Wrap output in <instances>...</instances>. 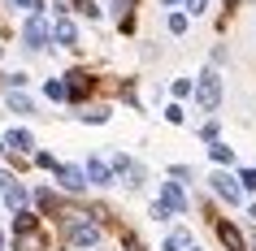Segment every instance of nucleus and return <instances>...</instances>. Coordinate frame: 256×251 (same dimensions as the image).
I'll list each match as a JSON object with an SVG mask.
<instances>
[{"mask_svg":"<svg viewBox=\"0 0 256 251\" xmlns=\"http://www.w3.org/2000/svg\"><path fill=\"white\" fill-rule=\"evenodd\" d=\"M4 204H9V208H14V212H22V208H26V191H22V186H9V191H4Z\"/></svg>","mask_w":256,"mask_h":251,"instance_id":"12","label":"nucleus"},{"mask_svg":"<svg viewBox=\"0 0 256 251\" xmlns=\"http://www.w3.org/2000/svg\"><path fill=\"white\" fill-rule=\"evenodd\" d=\"M239 186H248V191H252V186H256V169H243V173H239Z\"/></svg>","mask_w":256,"mask_h":251,"instance_id":"19","label":"nucleus"},{"mask_svg":"<svg viewBox=\"0 0 256 251\" xmlns=\"http://www.w3.org/2000/svg\"><path fill=\"white\" fill-rule=\"evenodd\" d=\"M208 182H213V191L226 199V204H239V199H243V186L234 182V178H226V173H213Z\"/></svg>","mask_w":256,"mask_h":251,"instance_id":"3","label":"nucleus"},{"mask_svg":"<svg viewBox=\"0 0 256 251\" xmlns=\"http://www.w3.org/2000/svg\"><path fill=\"white\" fill-rule=\"evenodd\" d=\"M170 30H174V35H182V30H187V17L174 13V17H170Z\"/></svg>","mask_w":256,"mask_h":251,"instance_id":"18","label":"nucleus"},{"mask_svg":"<svg viewBox=\"0 0 256 251\" xmlns=\"http://www.w3.org/2000/svg\"><path fill=\"white\" fill-rule=\"evenodd\" d=\"M161 4H178V0H161Z\"/></svg>","mask_w":256,"mask_h":251,"instance_id":"23","label":"nucleus"},{"mask_svg":"<svg viewBox=\"0 0 256 251\" xmlns=\"http://www.w3.org/2000/svg\"><path fill=\"white\" fill-rule=\"evenodd\" d=\"M52 35H56V43H66V48H74V43H78V30H74V22H70V17H56Z\"/></svg>","mask_w":256,"mask_h":251,"instance_id":"8","label":"nucleus"},{"mask_svg":"<svg viewBox=\"0 0 256 251\" xmlns=\"http://www.w3.org/2000/svg\"><path fill=\"white\" fill-rule=\"evenodd\" d=\"M217 234H222V243H226L230 251H243V234L234 230V225H226V221H222V225H217Z\"/></svg>","mask_w":256,"mask_h":251,"instance_id":"9","label":"nucleus"},{"mask_svg":"<svg viewBox=\"0 0 256 251\" xmlns=\"http://www.w3.org/2000/svg\"><path fill=\"white\" fill-rule=\"evenodd\" d=\"M0 152H4V143H0Z\"/></svg>","mask_w":256,"mask_h":251,"instance_id":"25","label":"nucleus"},{"mask_svg":"<svg viewBox=\"0 0 256 251\" xmlns=\"http://www.w3.org/2000/svg\"><path fill=\"white\" fill-rule=\"evenodd\" d=\"M92 82H87V74H70V82H66V91H70V100H78L82 91H87Z\"/></svg>","mask_w":256,"mask_h":251,"instance_id":"13","label":"nucleus"},{"mask_svg":"<svg viewBox=\"0 0 256 251\" xmlns=\"http://www.w3.org/2000/svg\"><path fill=\"white\" fill-rule=\"evenodd\" d=\"M208 152H213V160H217V165H230V160H234V152H230L226 143H213Z\"/></svg>","mask_w":256,"mask_h":251,"instance_id":"14","label":"nucleus"},{"mask_svg":"<svg viewBox=\"0 0 256 251\" xmlns=\"http://www.w3.org/2000/svg\"><path fill=\"white\" fill-rule=\"evenodd\" d=\"M74 4H78V9H82V13H87V17H96V13H100V9H96L92 0H74Z\"/></svg>","mask_w":256,"mask_h":251,"instance_id":"20","label":"nucleus"},{"mask_svg":"<svg viewBox=\"0 0 256 251\" xmlns=\"http://www.w3.org/2000/svg\"><path fill=\"white\" fill-rule=\"evenodd\" d=\"M196 100H200L204 113H213L217 104H222V78H217L213 69L208 74H200V87H196Z\"/></svg>","mask_w":256,"mask_h":251,"instance_id":"2","label":"nucleus"},{"mask_svg":"<svg viewBox=\"0 0 256 251\" xmlns=\"http://www.w3.org/2000/svg\"><path fill=\"white\" fill-rule=\"evenodd\" d=\"M187 9H191V13H204V9H208V0H187Z\"/></svg>","mask_w":256,"mask_h":251,"instance_id":"21","label":"nucleus"},{"mask_svg":"<svg viewBox=\"0 0 256 251\" xmlns=\"http://www.w3.org/2000/svg\"><path fill=\"white\" fill-rule=\"evenodd\" d=\"M9 147H18V152H30L35 147V139H30V130H9V139H4Z\"/></svg>","mask_w":256,"mask_h":251,"instance_id":"11","label":"nucleus"},{"mask_svg":"<svg viewBox=\"0 0 256 251\" xmlns=\"http://www.w3.org/2000/svg\"><path fill=\"white\" fill-rule=\"evenodd\" d=\"M56 182L66 186V191H82V186H87V169H74V165H61V169H56Z\"/></svg>","mask_w":256,"mask_h":251,"instance_id":"5","label":"nucleus"},{"mask_svg":"<svg viewBox=\"0 0 256 251\" xmlns=\"http://www.w3.org/2000/svg\"><path fill=\"white\" fill-rule=\"evenodd\" d=\"M165 251H196V247H191V234H187V230H174V234L165 238Z\"/></svg>","mask_w":256,"mask_h":251,"instance_id":"10","label":"nucleus"},{"mask_svg":"<svg viewBox=\"0 0 256 251\" xmlns=\"http://www.w3.org/2000/svg\"><path fill=\"white\" fill-rule=\"evenodd\" d=\"M44 91H48V100H70V91H66V82H48V87H44Z\"/></svg>","mask_w":256,"mask_h":251,"instance_id":"15","label":"nucleus"},{"mask_svg":"<svg viewBox=\"0 0 256 251\" xmlns=\"http://www.w3.org/2000/svg\"><path fill=\"white\" fill-rule=\"evenodd\" d=\"M87 182H96V186H108V182H113V169H108V165H104V160H87Z\"/></svg>","mask_w":256,"mask_h":251,"instance_id":"6","label":"nucleus"},{"mask_svg":"<svg viewBox=\"0 0 256 251\" xmlns=\"http://www.w3.org/2000/svg\"><path fill=\"white\" fill-rule=\"evenodd\" d=\"M161 204H165L170 212H187V199H182V191H178L174 182H165V186H161Z\"/></svg>","mask_w":256,"mask_h":251,"instance_id":"7","label":"nucleus"},{"mask_svg":"<svg viewBox=\"0 0 256 251\" xmlns=\"http://www.w3.org/2000/svg\"><path fill=\"white\" fill-rule=\"evenodd\" d=\"M126 182H130V186L144 182V165H126Z\"/></svg>","mask_w":256,"mask_h":251,"instance_id":"17","label":"nucleus"},{"mask_svg":"<svg viewBox=\"0 0 256 251\" xmlns=\"http://www.w3.org/2000/svg\"><path fill=\"white\" fill-rule=\"evenodd\" d=\"M18 4H22V9H35V13H40V0H18Z\"/></svg>","mask_w":256,"mask_h":251,"instance_id":"22","label":"nucleus"},{"mask_svg":"<svg viewBox=\"0 0 256 251\" xmlns=\"http://www.w3.org/2000/svg\"><path fill=\"white\" fill-rule=\"evenodd\" d=\"M0 247H4V234H0Z\"/></svg>","mask_w":256,"mask_h":251,"instance_id":"24","label":"nucleus"},{"mask_svg":"<svg viewBox=\"0 0 256 251\" xmlns=\"http://www.w3.org/2000/svg\"><path fill=\"white\" fill-rule=\"evenodd\" d=\"M66 238L74 247H96V243H100V225H92L82 212H70L66 217Z\"/></svg>","mask_w":256,"mask_h":251,"instance_id":"1","label":"nucleus"},{"mask_svg":"<svg viewBox=\"0 0 256 251\" xmlns=\"http://www.w3.org/2000/svg\"><path fill=\"white\" fill-rule=\"evenodd\" d=\"M9 108H14V113H30V100H26V95H9Z\"/></svg>","mask_w":256,"mask_h":251,"instance_id":"16","label":"nucleus"},{"mask_svg":"<svg viewBox=\"0 0 256 251\" xmlns=\"http://www.w3.org/2000/svg\"><path fill=\"white\" fill-rule=\"evenodd\" d=\"M44 43H48V22H44L40 13H30V22H26V48H30V52H40Z\"/></svg>","mask_w":256,"mask_h":251,"instance_id":"4","label":"nucleus"}]
</instances>
